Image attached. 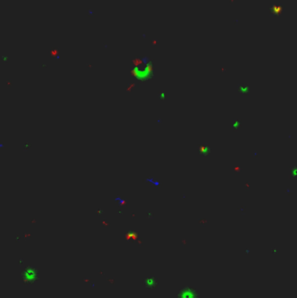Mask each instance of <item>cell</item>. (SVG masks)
<instances>
[{
    "mask_svg": "<svg viewBox=\"0 0 297 298\" xmlns=\"http://www.w3.org/2000/svg\"><path fill=\"white\" fill-rule=\"evenodd\" d=\"M239 126H240L239 120H236V121H235V123H234V127H235V129H237L238 127H239Z\"/></svg>",
    "mask_w": 297,
    "mask_h": 298,
    "instance_id": "cell-1",
    "label": "cell"
},
{
    "mask_svg": "<svg viewBox=\"0 0 297 298\" xmlns=\"http://www.w3.org/2000/svg\"><path fill=\"white\" fill-rule=\"evenodd\" d=\"M161 98L162 99H165V98H166L165 92H161Z\"/></svg>",
    "mask_w": 297,
    "mask_h": 298,
    "instance_id": "cell-2",
    "label": "cell"
}]
</instances>
